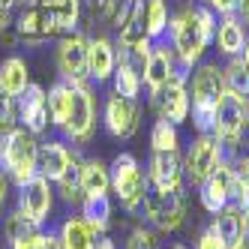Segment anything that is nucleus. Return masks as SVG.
<instances>
[{"label": "nucleus", "instance_id": "1", "mask_svg": "<svg viewBox=\"0 0 249 249\" xmlns=\"http://www.w3.org/2000/svg\"><path fill=\"white\" fill-rule=\"evenodd\" d=\"M216 12L207 9L204 3H192V6H180L171 12L168 21V36H171V51L177 54L183 69H189L204 57L207 45L216 36Z\"/></svg>", "mask_w": 249, "mask_h": 249}, {"label": "nucleus", "instance_id": "2", "mask_svg": "<svg viewBox=\"0 0 249 249\" xmlns=\"http://www.w3.org/2000/svg\"><path fill=\"white\" fill-rule=\"evenodd\" d=\"M39 141L24 126H15L6 135H0V168L9 174V180L24 183L36 174Z\"/></svg>", "mask_w": 249, "mask_h": 249}, {"label": "nucleus", "instance_id": "3", "mask_svg": "<svg viewBox=\"0 0 249 249\" xmlns=\"http://www.w3.org/2000/svg\"><path fill=\"white\" fill-rule=\"evenodd\" d=\"M138 210L156 231H177L186 219V195L183 189H156L147 183Z\"/></svg>", "mask_w": 249, "mask_h": 249}, {"label": "nucleus", "instance_id": "4", "mask_svg": "<svg viewBox=\"0 0 249 249\" xmlns=\"http://www.w3.org/2000/svg\"><path fill=\"white\" fill-rule=\"evenodd\" d=\"M222 159H228L222 141L213 135V132H201L189 144V150L183 156V177H186V183L201 186L207 177L222 165Z\"/></svg>", "mask_w": 249, "mask_h": 249}, {"label": "nucleus", "instance_id": "5", "mask_svg": "<svg viewBox=\"0 0 249 249\" xmlns=\"http://www.w3.org/2000/svg\"><path fill=\"white\" fill-rule=\"evenodd\" d=\"M108 171H111V189L117 195L120 207L138 210L141 198H144V192H147V177L141 171L138 159L132 153H117V159L108 165Z\"/></svg>", "mask_w": 249, "mask_h": 249}, {"label": "nucleus", "instance_id": "6", "mask_svg": "<svg viewBox=\"0 0 249 249\" xmlns=\"http://www.w3.org/2000/svg\"><path fill=\"white\" fill-rule=\"evenodd\" d=\"M243 132H246V99H240L237 93L225 90V96L216 102V123H213V135L222 141L228 159L234 156V150L243 144Z\"/></svg>", "mask_w": 249, "mask_h": 249}, {"label": "nucleus", "instance_id": "7", "mask_svg": "<svg viewBox=\"0 0 249 249\" xmlns=\"http://www.w3.org/2000/svg\"><path fill=\"white\" fill-rule=\"evenodd\" d=\"M141 81H144L147 87V93H159L165 84L171 81H189V69L180 66V60H177V54L171 51L168 42H153L150 48V54L144 60V69H141Z\"/></svg>", "mask_w": 249, "mask_h": 249}, {"label": "nucleus", "instance_id": "8", "mask_svg": "<svg viewBox=\"0 0 249 249\" xmlns=\"http://www.w3.org/2000/svg\"><path fill=\"white\" fill-rule=\"evenodd\" d=\"M96 129V99L90 84H72V108L63 123V138L75 141V144H87Z\"/></svg>", "mask_w": 249, "mask_h": 249}, {"label": "nucleus", "instance_id": "9", "mask_svg": "<svg viewBox=\"0 0 249 249\" xmlns=\"http://www.w3.org/2000/svg\"><path fill=\"white\" fill-rule=\"evenodd\" d=\"M87 36L81 33H66L57 42V69L63 81L72 84H90V75H87Z\"/></svg>", "mask_w": 249, "mask_h": 249}, {"label": "nucleus", "instance_id": "10", "mask_svg": "<svg viewBox=\"0 0 249 249\" xmlns=\"http://www.w3.org/2000/svg\"><path fill=\"white\" fill-rule=\"evenodd\" d=\"M102 123L105 129H108V135L114 138H132L138 123H141V111H138V99H126L120 93H108V99H105L102 105Z\"/></svg>", "mask_w": 249, "mask_h": 249}, {"label": "nucleus", "instance_id": "11", "mask_svg": "<svg viewBox=\"0 0 249 249\" xmlns=\"http://www.w3.org/2000/svg\"><path fill=\"white\" fill-rule=\"evenodd\" d=\"M15 111H18V126L27 132L39 135L48 126V93L42 84H27L24 90L15 96Z\"/></svg>", "mask_w": 249, "mask_h": 249}, {"label": "nucleus", "instance_id": "12", "mask_svg": "<svg viewBox=\"0 0 249 249\" xmlns=\"http://www.w3.org/2000/svg\"><path fill=\"white\" fill-rule=\"evenodd\" d=\"M51 207H54V189H51V180H45L42 174H33L30 180L18 183V210H24L27 216H33L42 225L51 216Z\"/></svg>", "mask_w": 249, "mask_h": 249}, {"label": "nucleus", "instance_id": "13", "mask_svg": "<svg viewBox=\"0 0 249 249\" xmlns=\"http://www.w3.org/2000/svg\"><path fill=\"white\" fill-rule=\"evenodd\" d=\"M150 105L156 108L159 120H168V123H174V126H180V123L189 117V108H192L186 81H171V84H165L159 93L150 96Z\"/></svg>", "mask_w": 249, "mask_h": 249}, {"label": "nucleus", "instance_id": "14", "mask_svg": "<svg viewBox=\"0 0 249 249\" xmlns=\"http://www.w3.org/2000/svg\"><path fill=\"white\" fill-rule=\"evenodd\" d=\"M231 183H234V168H231V159H222V165L198 186L201 207L207 213H219L225 204H231Z\"/></svg>", "mask_w": 249, "mask_h": 249}, {"label": "nucleus", "instance_id": "15", "mask_svg": "<svg viewBox=\"0 0 249 249\" xmlns=\"http://www.w3.org/2000/svg\"><path fill=\"white\" fill-rule=\"evenodd\" d=\"M225 96V75H222V66L216 63H201L198 69L192 72V105H216Z\"/></svg>", "mask_w": 249, "mask_h": 249}, {"label": "nucleus", "instance_id": "16", "mask_svg": "<svg viewBox=\"0 0 249 249\" xmlns=\"http://www.w3.org/2000/svg\"><path fill=\"white\" fill-rule=\"evenodd\" d=\"M117 66V45L108 36H93L87 42V75L93 84H105L111 81Z\"/></svg>", "mask_w": 249, "mask_h": 249}, {"label": "nucleus", "instance_id": "17", "mask_svg": "<svg viewBox=\"0 0 249 249\" xmlns=\"http://www.w3.org/2000/svg\"><path fill=\"white\" fill-rule=\"evenodd\" d=\"M183 159L177 153H153L147 183L156 189H183Z\"/></svg>", "mask_w": 249, "mask_h": 249}, {"label": "nucleus", "instance_id": "18", "mask_svg": "<svg viewBox=\"0 0 249 249\" xmlns=\"http://www.w3.org/2000/svg\"><path fill=\"white\" fill-rule=\"evenodd\" d=\"M75 159V153L69 150L63 141H45L39 144V156H36V174H42L45 180L54 183L57 177L69 168V162Z\"/></svg>", "mask_w": 249, "mask_h": 249}, {"label": "nucleus", "instance_id": "19", "mask_svg": "<svg viewBox=\"0 0 249 249\" xmlns=\"http://www.w3.org/2000/svg\"><path fill=\"white\" fill-rule=\"evenodd\" d=\"M216 48H219V54L225 57H240V51L246 45V24L237 18V12H231V15H222L219 24H216Z\"/></svg>", "mask_w": 249, "mask_h": 249}, {"label": "nucleus", "instance_id": "20", "mask_svg": "<svg viewBox=\"0 0 249 249\" xmlns=\"http://www.w3.org/2000/svg\"><path fill=\"white\" fill-rule=\"evenodd\" d=\"M213 228H216V234L222 237L225 246H234L237 240L246 237V228H243V207L240 204H225L219 213H213Z\"/></svg>", "mask_w": 249, "mask_h": 249}, {"label": "nucleus", "instance_id": "21", "mask_svg": "<svg viewBox=\"0 0 249 249\" xmlns=\"http://www.w3.org/2000/svg\"><path fill=\"white\" fill-rule=\"evenodd\" d=\"M60 249H96V231L81 216H69L57 231Z\"/></svg>", "mask_w": 249, "mask_h": 249}, {"label": "nucleus", "instance_id": "22", "mask_svg": "<svg viewBox=\"0 0 249 249\" xmlns=\"http://www.w3.org/2000/svg\"><path fill=\"white\" fill-rule=\"evenodd\" d=\"M81 219L90 225L96 234H105L108 225H111V198H108V192L84 195L81 198Z\"/></svg>", "mask_w": 249, "mask_h": 249}, {"label": "nucleus", "instance_id": "23", "mask_svg": "<svg viewBox=\"0 0 249 249\" xmlns=\"http://www.w3.org/2000/svg\"><path fill=\"white\" fill-rule=\"evenodd\" d=\"M111 81H114V93L126 96V99H138L141 87H144V81H141V72L132 66V60L123 54L120 48H117V66H114Z\"/></svg>", "mask_w": 249, "mask_h": 249}, {"label": "nucleus", "instance_id": "24", "mask_svg": "<svg viewBox=\"0 0 249 249\" xmlns=\"http://www.w3.org/2000/svg\"><path fill=\"white\" fill-rule=\"evenodd\" d=\"M48 9L51 21L57 24V33H75L78 21H81V0H39Z\"/></svg>", "mask_w": 249, "mask_h": 249}, {"label": "nucleus", "instance_id": "25", "mask_svg": "<svg viewBox=\"0 0 249 249\" xmlns=\"http://www.w3.org/2000/svg\"><path fill=\"white\" fill-rule=\"evenodd\" d=\"M30 84V69H27V60L24 57H6L0 63V87H3L6 93L18 96L24 87Z\"/></svg>", "mask_w": 249, "mask_h": 249}, {"label": "nucleus", "instance_id": "26", "mask_svg": "<svg viewBox=\"0 0 249 249\" xmlns=\"http://www.w3.org/2000/svg\"><path fill=\"white\" fill-rule=\"evenodd\" d=\"M111 189V171L99 159H87L81 162V192L84 195H102Z\"/></svg>", "mask_w": 249, "mask_h": 249}, {"label": "nucleus", "instance_id": "27", "mask_svg": "<svg viewBox=\"0 0 249 249\" xmlns=\"http://www.w3.org/2000/svg\"><path fill=\"white\" fill-rule=\"evenodd\" d=\"M144 21H147V36H150V42L165 39L168 36V21H171L168 0H144Z\"/></svg>", "mask_w": 249, "mask_h": 249}, {"label": "nucleus", "instance_id": "28", "mask_svg": "<svg viewBox=\"0 0 249 249\" xmlns=\"http://www.w3.org/2000/svg\"><path fill=\"white\" fill-rule=\"evenodd\" d=\"M69 108H72V81H57L48 90V120L54 123L57 129H63Z\"/></svg>", "mask_w": 249, "mask_h": 249}, {"label": "nucleus", "instance_id": "29", "mask_svg": "<svg viewBox=\"0 0 249 249\" xmlns=\"http://www.w3.org/2000/svg\"><path fill=\"white\" fill-rule=\"evenodd\" d=\"M57 192H60V198L66 204H78L84 198V192H81V162H78V156L69 162V168L57 177Z\"/></svg>", "mask_w": 249, "mask_h": 249}, {"label": "nucleus", "instance_id": "30", "mask_svg": "<svg viewBox=\"0 0 249 249\" xmlns=\"http://www.w3.org/2000/svg\"><path fill=\"white\" fill-rule=\"evenodd\" d=\"M234 183H231V204H249V150L240 156H231Z\"/></svg>", "mask_w": 249, "mask_h": 249}, {"label": "nucleus", "instance_id": "31", "mask_svg": "<svg viewBox=\"0 0 249 249\" xmlns=\"http://www.w3.org/2000/svg\"><path fill=\"white\" fill-rule=\"evenodd\" d=\"M150 147L153 153H177L180 147V132L168 120H156L150 126Z\"/></svg>", "mask_w": 249, "mask_h": 249}, {"label": "nucleus", "instance_id": "32", "mask_svg": "<svg viewBox=\"0 0 249 249\" xmlns=\"http://www.w3.org/2000/svg\"><path fill=\"white\" fill-rule=\"evenodd\" d=\"M3 231H6V240H9V246L12 243H18V240H27V237H33L39 231V222L33 219V216H27L24 210H18L15 207L9 216H6V225H3Z\"/></svg>", "mask_w": 249, "mask_h": 249}, {"label": "nucleus", "instance_id": "33", "mask_svg": "<svg viewBox=\"0 0 249 249\" xmlns=\"http://www.w3.org/2000/svg\"><path fill=\"white\" fill-rule=\"evenodd\" d=\"M222 75H225V90L237 93L240 99H249V69L243 66L240 57H228Z\"/></svg>", "mask_w": 249, "mask_h": 249}, {"label": "nucleus", "instance_id": "34", "mask_svg": "<svg viewBox=\"0 0 249 249\" xmlns=\"http://www.w3.org/2000/svg\"><path fill=\"white\" fill-rule=\"evenodd\" d=\"M18 126V111H15V96L0 87V135Z\"/></svg>", "mask_w": 249, "mask_h": 249}, {"label": "nucleus", "instance_id": "35", "mask_svg": "<svg viewBox=\"0 0 249 249\" xmlns=\"http://www.w3.org/2000/svg\"><path fill=\"white\" fill-rule=\"evenodd\" d=\"M123 249H159V243H156V234H153L150 228L138 225V228H132V231H129L126 246H123Z\"/></svg>", "mask_w": 249, "mask_h": 249}, {"label": "nucleus", "instance_id": "36", "mask_svg": "<svg viewBox=\"0 0 249 249\" xmlns=\"http://www.w3.org/2000/svg\"><path fill=\"white\" fill-rule=\"evenodd\" d=\"M12 249H60V240H57V234H45V231H36L33 237H27V240H18V243H12Z\"/></svg>", "mask_w": 249, "mask_h": 249}, {"label": "nucleus", "instance_id": "37", "mask_svg": "<svg viewBox=\"0 0 249 249\" xmlns=\"http://www.w3.org/2000/svg\"><path fill=\"white\" fill-rule=\"evenodd\" d=\"M195 249H228L225 243H222V237L216 234V228H204L201 231V237H198V243H195Z\"/></svg>", "mask_w": 249, "mask_h": 249}, {"label": "nucleus", "instance_id": "38", "mask_svg": "<svg viewBox=\"0 0 249 249\" xmlns=\"http://www.w3.org/2000/svg\"><path fill=\"white\" fill-rule=\"evenodd\" d=\"M204 6L213 9L216 15H231L237 12V0H204Z\"/></svg>", "mask_w": 249, "mask_h": 249}, {"label": "nucleus", "instance_id": "39", "mask_svg": "<svg viewBox=\"0 0 249 249\" xmlns=\"http://www.w3.org/2000/svg\"><path fill=\"white\" fill-rule=\"evenodd\" d=\"M6 192H9V174L0 168V210H3V204H6Z\"/></svg>", "mask_w": 249, "mask_h": 249}, {"label": "nucleus", "instance_id": "40", "mask_svg": "<svg viewBox=\"0 0 249 249\" xmlns=\"http://www.w3.org/2000/svg\"><path fill=\"white\" fill-rule=\"evenodd\" d=\"M237 18L249 27V0H237Z\"/></svg>", "mask_w": 249, "mask_h": 249}, {"label": "nucleus", "instance_id": "41", "mask_svg": "<svg viewBox=\"0 0 249 249\" xmlns=\"http://www.w3.org/2000/svg\"><path fill=\"white\" fill-rule=\"evenodd\" d=\"M96 249H117V243H114L111 237H99V240H96Z\"/></svg>", "mask_w": 249, "mask_h": 249}, {"label": "nucleus", "instance_id": "42", "mask_svg": "<svg viewBox=\"0 0 249 249\" xmlns=\"http://www.w3.org/2000/svg\"><path fill=\"white\" fill-rule=\"evenodd\" d=\"M240 60H243V66L249 69V39H246V45H243V51H240Z\"/></svg>", "mask_w": 249, "mask_h": 249}, {"label": "nucleus", "instance_id": "43", "mask_svg": "<svg viewBox=\"0 0 249 249\" xmlns=\"http://www.w3.org/2000/svg\"><path fill=\"white\" fill-rule=\"evenodd\" d=\"M243 228H246V237H249V204H243Z\"/></svg>", "mask_w": 249, "mask_h": 249}, {"label": "nucleus", "instance_id": "44", "mask_svg": "<svg viewBox=\"0 0 249 249\" xmlns=\"http://www.w3.org/2000/svg\"><path fill=\"white\" fill-rule=\"evenodd\" d=\"M228 249H249V237H243V240H237L234 246H228Z\"/></svg>", "mask_w": 249, "mask_h": 249}, {"label": "nucleus", "instance_id": "45", "mask_svg": "<svg viewBox=\"0 0 249 249\" xmlns=\"http://www.w3.org/2000/svg\"><path fill=\"white\" fill-rule=\"evenodd\" d=\"M81 3H90L93 9H99V3H102V0H81Z\"/></svg>", "mask_w": 249, "mask_h": 249}, {"label": "nucleus", "instance_id": "46", "mask_svg": "<svg viewBox=\"0 0 249 249\" xmlns=\"http://www.w3.org/2000/svg\"><path fill=\"white\" fill-rule=\"evenodd\" d=\"M246 126H249V99H246Z\"/></svg>", "mask_w": 249, "mask_h": 249}, {"label": "nucleus", "instance_id": "47", "mask_svg": "<svg viewBox=\"0 0 249 249\" xmlns=\"http://www.w3.org/2000/svg\"><path fill=\"white\" fill-rule=\"evenodd\" d=\"M171 249H189V246H183V243H177V246H171Z\"/></svg>", "mask_w": 249, "mask_h": 249}]
</instances>
